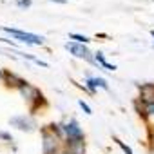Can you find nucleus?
<instances>
[{"label": "nucleus", "mask_w": 154, "mask_h": 154, "mask_svg": "<svg viewBox=\"0 0 154 154\" xmlns=\"http://www.w3.org/2000/svg\"><path fill=\"white\" fill-rule=\"evenodd\" d=\"M6 33H9L11 36L18 38L20 42H26V44H31V45H42L44 44V36H38V35H33V33H26V31H18V29H11V27H2Z\"/></svg>", "instance_id": "f257e3e1"}, {"label": "nucleus", "mask_w": 154, "mask_h": 154, "mask_svg": "<svg viewBox=\"0 0 154 154\" xmlns=\"http://www.w3.org/2000/svg\"><path fill=\"white\" fill-rule=\"evenodd\" d=\"M63 129V136L67 138V141H84V131L80 129L76 120H69L65 125H62Z\"/></svg>", "instance_id": "f03ea898"}, {"label": "nucleus", "mask_w": 154, "mask_h": 154, "mask_svg": "<svg viewBox=\"0 0 154 154\" xmlns=\"http://www.w3.org/2000/svg\"><path fill=\"white\" fill-rule=\"evenodd\" d=\"M65 49H67L71 54H74V56L84 58V60H87V62H91V63H96V60L93 58L91 51H89L84 44H78V42H67V44H65Z\"/></svg>", "instance_id": "7ed1b4c3"}, {"label": "nucleus", "mask_w": 154, "mask_h": 154, "mask_svg": "<svg viewBox=\"0 0 154 154\" xmlns=\"http://www.w3.org/2000/svg\"><path fill=\"white\" fill-rule=\"evenodd\" d=\"M42 147H44V154H58V136L53 132H49L47 129L42 131Z\"/></svg>", "instance_id": "20e7f679"}, {"label": "nucleus", "mask_w": 154, "mask_h": 154, "mask_svg": "<svg viewBox=\"0 0 154 154\" xmlns=\"http://www.w3.org/2000/svg\"><path fill=\"white\" fill-rule=\"evenodd\" d=\"M9 123H11L13 127L20 129V131H27V132H31V131H35V129H36V122H35V118L26 116V114L11 118V120H9Z\"/></svg>", "instance_id": "39448f33"}, {"label": "nucleus", "mask_w": 154, "mask_h": 154, "mask_svg": "<svg viewBox=\"0 0 154 154\" xmlns=\"http://www.w3.org/2000/svg\"><path fill=\"white\" fill-rule=\"evenodd\" d=\"M18 93L22 94V98L24 100H27V102H42V93L36 89V87H33L31 84H27V82H24L20 87H18Z\"/></svg>", "instance_id": "423d86ee"}, {"label": "nucleus", "mask_w": 154, "mask_h": 154, "mask_svg": "<svg viewBox=\"0 0 154 154\" xmlns=\"http://www.w3.org/2000/svg\"><path fill=\"white\" fill-rule=\"evenodd\" d=\"M140 100L145 103L154 102V84H143L140 85Z\"/></svg>", "instance_id": "0eeeda50"}, {"label": "nucleus", "mask_w": 154, "mask_h": 154, "mask_svg": "<svg viewBox=\"0 0 154 154\" xmlns=\"http://www.w3.org/2000/svg\"><path fill=\"white\" fill-rule=\"evenodd\" d=\"M87 87H89V93H94L96 87H102V89L109 91V85H107V82L103 78H89L87 80Z\"/></svg>", "instance_id": "6e6552de"}, {"label": "nucleus", "mask_w": 154, "mask_h": 154, "mask_svg": "<svg viewBox=\"0 0 154 154\" xmlns=\"http://www.w3.org/2000/svg\"><path fill=\"white\" fill-rule=\"evenodd\" d=\"M2 78L8 82V85H13V87H17V89L24 84L22 78H18L17 74H13V72H9V71H4V76H2Z\"/></svg>", "instance_id": "1a4fd4ad"}, {"label": "nucleus", "mask_w": 154, "mask_h": 154, "mask_svg": "<svg viewBox=\"0 0 154 154\" xmlns=\"http://www.w3.org/2000/svg\"><path fill=\"white\" fill-rule=\"evenodd\" d=\"M94 60H96V63H100V65H102V67H105L107 71H114V69H116V65H111V63H109V62L105 60L103 53H100V51H98V53L94 54Z\"/></svg>", "instance_id": "9d476101"}, {"label": "nucleus", "mask_w": 154, "mask_h": 154, "mask_svg": "<svg viewBox=\"0 0 154 154\" xmlns=\"http://www.w3.org/2000/svg\"><path fill=\"white\" fill-rule=\"evenodd\" d=\"M71 38L72 40H76V42H78V44H87V42H91L87 36H82V35H76V33H72L71 35Z\"/></svg>", "instance_id": "9b49d317"}, {"label": "nucleus", "mask_w": 154, "mask_h": 154, "mask_svg": "<svg viewBox=\"0 0 154 154\" xmlns=\"http://www.w3.org/2000/svg\"><path fill=\"white\" fill-rule=\"evenodd\" d=\"M114 141H116V143H118V145H120V147H122V150H123V152H125V154H134V152H132V149H131V147H129V145H125V143H123V141H122V140H118V138H116V140H114Z\"/></svg>", "instance_id": "f8f14e48"}, {"label": "nucleus", "mask_w": 154, "mask_h": 154, "mask_svg": "<svg viewBox=\"0 0 154 154\" xmlns=\"http://www.w3.org/2000/svg\"><path fill=\"white\" fill-rule=\"evenodd\" d=\"M18 8H22V9H27L29 6H31V0H17V2H15Z\"/></svg>", "instance_id": "ddd939ff"}, {"label": "nucleus", "mask_w": 154, "mask_h": 154, "mask_svg": "<svg viewBox=\"0 0 154 154\" xmlns=\"http://www.w3.org/2000/svg\"><path fill=\"white\" fill-rule=\"evenodd\" d=\"M145 112H147L149 116H152V118H154V102H152V103H147V105H145Z\"/></svg>", "instance_id": "4468645a"}, {"label": "nucleus", "mask_w": 154, "mask_h": 154, "mask_svg": "<svg viewBox=\"0 0 154 154\" xmlns=\"http://www.w3.org/2000/svg\"><path fill=\"white\" fill-rule=\"evenodd\" d=\"M78 103H80V107H82V109L85 111V114H93V111H91V107H89V105H87V103H85L84 100H80Z\"/></svg>", "instance_id": "2eb2a0df"}, {"label": "nucleus", "mask_w": 154, "mask_h": 154, "mask_svg": "<svg viewBox=\"0 0 154 154\" xmlns=\"http://www.w3.org/2000/svg\"><path fill=\"white\" fill-rule=\"evenodd\" d=\"M0 138H4V140H9V141L13 140V138H11V134H8V132H0Z\"/></svg>", "instance_id": "dca6fc26"}, {"label": "nucleus", "mask_w": 154, "mask_h": 154, "mask_svg": "<svg viewBox=\"0 0 154 154\" xmlns=\"http://www.w3.org/2000/svg\"><path fill=\"white\" fill-rule=\"evenodd\" d=\"M49 2H56V4H65L67 0H49Z\"/></svg>", "instance_id": "f3484780"}, {"label": "nucleus", "mask_w": 154, "mask_h": 154, "mask_svg": "<svg viewBox=\"0 0 154 154\" xmlns=\"http://www.w3.org/2000/svg\"><path fill=\"white\" fill-rule=\"evenodd\" d=\"M150 35H152V38H154V31H150Z\"/></svg>", "instance_id": "a211bd4d"}, {"label": "nucleus", "mask_w": 154, "mask_h": 154, "mask_svg": "<svg viewBox=\"0 0 154 154\" xmlns=\"http://www.w3.org/2000/svg\"><path fill=\"white\" fill-rule=\"evenodd\" d=\"M62 154H71V152H69V150H67V152H62Z\"/></svg>", "instance_id": "6ab92c4d"}, {"label": "nucleus", "mask_w": 154, "mask_h": 154, "mask_svg": "<svg viewBox=\"0 0 154 154\" xmlns=\"http://www.w3.org/2000/svg\"><path fill=\"white\" fill-rule=\"evenodd\" d=\"M0 76H4V72H0Z\"/></svg>", "instance_id": "aec40b11"}]
</instances>
